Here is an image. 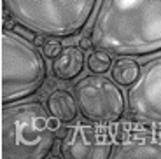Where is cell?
I'll return each mask as SVG.
<instances>
[{"instance_id":"1","label":"cell","mask_w":161,"mask_h":159,"mask_svg":"<svg viewBox=\"0 0 161 159\" xmlns=\"http://www.w3.org/2000/svg\"><path fill=\"white\" fill-rule=\"evenodd\" d=\"M91 39L112 56H149L161 51V0H102Z\"/></svg>"},{"instance_id":"2","label":"cell","mask_w":161,"mask_h":159,"mask_svg":"<svg viewBox=\"0 0 161 159\" xmlns=\"http://www.w3.org/2000/svg\"><path fill=\"white\" fill-rule=\"evenodd\" d=\"M44 105L18 101L2 107V159H44L51 154L60 121H53Z\"/></svg>"},{"instance_id":"3","label":"cell","mask_w":161,"mask_h":159,"mask_svg":"<svg viewBox=\"0 0 161 159\" xmlns=\"http://www.w3.org/2000/svg\"><path fill=\"white\" fill-rule=\"evenodd\" d=\"M97 0H2L7 16L46 37H74L86 28Z\"/></svg>"},{"instance_id":"4","label":"cell","mask_w":161,"mask_h":159,"mask_svg":"<svg viewBox=\"0 0 161 159\" xmlns=\"http://www.w3.org/2000/svg\"><path fill=\"white\" fill-rule=\"evenodd\" d=\"M2 105L35 95L46 77L44 54L35 44L9 30H2Z\"/></svg>"},{"instance_id":"5","label":"cell","mask_w":161,"mask_h":159,"mask_svg":"<svg viewBox=\"0 0 161 159\" xmlns=\"http://www.w3.org/2000/svg\"><path fill=\"white\" fill-rule=\"evenodd\" d=\"M74 95L79 103L80 115L95 124H114L125 115V95L116 80L102 74L86 75L75 84Z\"/></svg>"},{"instance_id":"6","label":"cell","mask_w":161,"mask_h":159,"mask_svg":"<svg viewBox=\"0 0 161 159\" xmlns=\"http://www.w3.org/2000/svg\"><path fill=\"white\" fill-rule=\"evenodd\" d=\"M128 108L137 123L161 129V58L142 67L140 77L130 86Z\"/></svg>"},{"instance_id":"7","label":"cell","mask_w":161,"mask_h":159,"mask_svg":"<svg viewBox=\"0 0 161 159\" xmlns=\"http://www.w3.org/2000/svg\"><path fill=\"white\" fill-rule=\"evenodd\" d=\"M102 126V124H100ZM79 124L70 128L60 145L65 159H109L112 157V138L103 128Z\"/></svg>"},{"instance_id":"8","label":"cell","mask_w":161,"mask_h":159,"mask_svg":"<svg viewBox=\"0 0 161 159\" xmlns=\"http://www.w3.org/2000/svg\"><path fill=\"white\" fill-rule=\"evenodd\" d=\"M112 159H161V136L147 131L121 136L112 149Z\"/></svg>"},{"instance_id":"9","label":"cell","mask_w":161,"mask_h":159,"mask_svg":"<svg viewBox=\"0 0 161 159\" xmlns=\"http://www.w3.org/2000/svg\"><path fill=\"white\" fill-rule=\"evenodd\" d=\"M82 70H84V54L82 49L75 46L65 47L56 60H53V75L65 82L79 77Z\"/></svg>"},{"instance_id":"10","label":"cell","mask_w":161,"mask_h":159,"mask_svg":"<svg viewBox=\"0 0 161 159\" xmlns=\"http://www.w3.org/2000/svg\"><path fill=\"white\" fill-rule=\"evenodd\" d=\"M47 110L60 123H72L77 119V114L80 112L75 95L72 96V93L65 91V89H56L49 95Z\"/></svg>"},{"instance_id":"11","label":"cell","mask_w":161,"mask_h":159,"mask_svg":"<svg viewBox=\"0 0 161 159\" xmlns=\"http://www.w3.org/2000/svg\"><path fill=\"white\" fill-rule=\"evenodd\" d=\"M112 79L121 86H131L142 74V67L133 58H119L112 65Z\"/></svg>"},{"instance_id":"12","label":"cell","mask_w":161,"mask_h":159,"mask_svg":"<svg viewBox=\"0 0 161 159\" xmlns=\"http://www.w3.org/2000/svg\"><path fill=\"white\" fill-rule=\"evenodd\" d=\"M88 68L93 74H105L109 72V68H112V54H109L107 51L97 49L88 56Z\"/></svg>"},{"instance_id":"13","label":"cell","mask_w":161,"mask_h":159,"mask_svg":"<svg viewBox=\"0 0 161 159\" xmlns=\"http://www.w3.org/2000/svg\"><path fill=\"white\" fill-rule=\"evenodd\" d=\"M61 52H63V46H61V42L56 37H51V39H47L42 44V54L46 58H49V60H56Z\"/></svg>"},{"instance_id":"14","label":"cell","mask_w":161,"mask_h":159,"mask_svg":"<svg viewBox=\"0 0 161 159\" xmlns=\"http://www.w3.org/2000/svg\"><path fill=\"white\" fill-rule=\"evenodd\" d=\"M93 39L91 37H82V39H80V42H79V47L82 49V51H84V49H91L93 47Z\"/></svg>"},{"instance_id":"15","label":"cell","mask_w":161,"mask_h":159,"mask_svg":"<svg viewBox=\"0 0 161 159\" xmlns=\"http://www.w3.org/2000/svg\"><path fill=\"white\" fill-rule=\"evenodd\" d=\"M33 42H35V46H42L46 42L44 39H42V37H35V40H33Z\"/></svg>"}]
</instances>
